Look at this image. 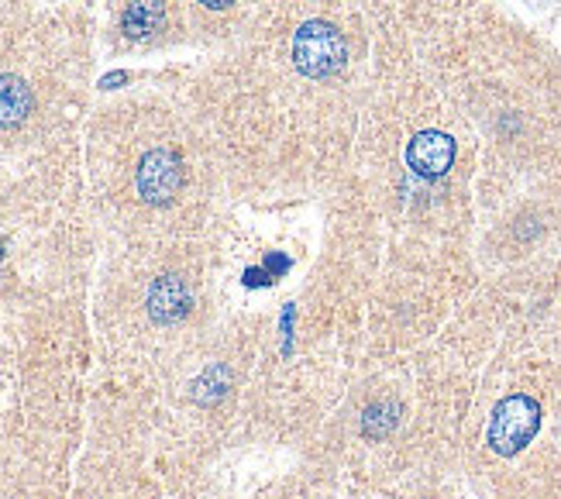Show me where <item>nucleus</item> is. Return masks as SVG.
I'll use <instances>...</instances> for the list:
<instances>
[{"label":"nucleus","instance_id":"8","mask_svg":"<svg viewBox=\"0 0 561 499\" xmlns=\"http://www.w3.org/2000/svg\"><path fill=\"white\" fill-rule=\"evenodd\" d=\"M400 424V403L396 400H383L376 403V407L365 410L362 417V434L365 438H386L393 427Z\"/></svg>","mask_w":561,"mask_h":499},{"label":"nucleus","instance_id":"9","mask_svg":"<svg viewBox=\"0 0 561 499\" xmlns=\"http://www.w3.org/2000/svg\"><path fill=\"white\" fill-rule=\"evenodd\" d=\"M228 382H231V372L224 369V365H214V369H210V372H204V379L197 382V389H207V386H210V393H207V400H204V403L221 400L224 389H228Z\"/></svg>","mask_w":561,"mask_h":499},{"label":"nucleus","instance_id":"2","mask_svg":"<svg viewBox=\"0 0 561 499\" xmlns=\"http://www.w3.org/2000/svg\"><path fill=\"white\" fill-rule=\"evenodd\" d=\"M348 62V45L334 25L327 21H307L293 35V66L310 80H327L341 73Z\"/></svg>","mask_w":561,"mask_h":499},{"label":"nucleus","instance_id":"4","mask_svg":"<svg viewBox=\"0 0 561 499\" xmlns=\"http://www.w3.org/2000/svg\"><path fill=\"white\" fill-rule=\"evenodd\" d=\"M407 166L424 179H438L455 166V138L444 131H417L407 145Z\"/></svg>","mask_w":561,"mask_h":499},{"label":"nucleus","instance_id":"5","mask_svg":"<svg viewBox=\"0 0 561 499\" xmlns=\"http://www.w3.org/2000/svg\"><path fill=\"white\" fill-rule=\"evenodd\" d=\"M148 314L155 324H176L190 314V290L179 276H162L148 290Z\"/></svg>","mask_w":561,"mask_h":499},{"label":"nucleus","instance_id":"7","mask_svg":"<svg viewBox=\"0 0 561 499\" xmlns=\"http://www.w3.org/2000/svg\"><path fill=\"white\" fill-rule=\"evenodd\" d=\"M162 18H166L162 0H131L128 11H124V18H121V25L131 38H148L152 31L162 28Z\"/></svg>","mask_w":561,"mask_h":499},{"label":"nucleus","instance_id":"1","mask_svg":"<svg viewBox=\"0 0 561 499\" xmlns=\"http://www.w3.org/2000/svg\"><path fill=\"white\" fill-rule=\"evenodd\" d=\"M537 431H541V403H537L534 396L513 393L493 407L486 444L493 455L513 458L537 438Z\"/></svg>","mask_w":561,"mask_h":499},{"label":"nucleus","instance_id":"10","mask_svg":"<svg viewBox=\"0 0 561 499\" xmlns=\"http://www.w3.org/2000/svg\"><path fill=\"white\" fill-rule=\"evenodd\" d=\"M204 7H210V11H224V7H231L235 0H200Z\"/></svg>","mask_w":561,"mask_h":499},{"label":"nucleus","instance_id":"6","mask_svg":"<svg viewBox=\"0 0 561 499\" xmlns=\"http://www.w3.org/2000/svg\"><path fill=\"white\" fill-rule=\"evenodd\" d=\"M31 114V87L21 76H0V128H14Z\"/></svg>","mask_w":561,"mask_h":499},{"label":"nucleus","instance_id":"3","mask_svg":"<svg viewBox=\"0 0 561 499\" xmlns=\"http://www.w3.org/2000/svg\"><path fill=\"white\" fill-rule=\"evenodd\" d=\"M183 186V162L169 148H152L138 166V193L145 204H169Z\"/></svg>","mask_w":561,"mask_h":499}]
</instances>
